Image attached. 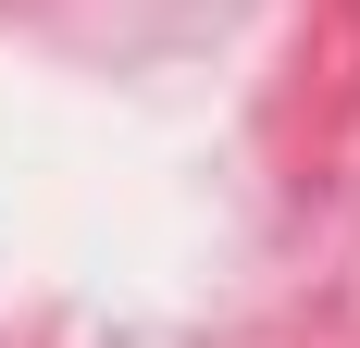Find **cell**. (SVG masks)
<instances>
[]
</instances>
